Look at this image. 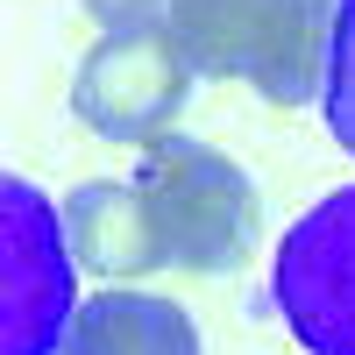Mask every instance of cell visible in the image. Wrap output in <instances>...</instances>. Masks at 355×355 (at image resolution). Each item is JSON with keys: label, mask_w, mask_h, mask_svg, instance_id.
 I'll return each mask as SVG.
<instances>
[{"label": "cell", "mask_w": 355, "mask_h": 355, "mask_svg": "<svg viewBox=\"0 0 355 355\" xmlns=\"http://www.w3.org/2000/svg\"><path fill=\"white\" fill-rule=\"evenodd\" d=\"M64 234L78 249V270H93L107 284H135L164 270L150 206H142L135 178H85L64 192Z\"/></svg>", "instance_id": "obj_6"}, {"label": "cell", "mask_w": 355, "mask_h": 355, "mask_svg": "<svg viewBox=\"0 0 355 355\" xmlns=\"http://www.w3.org/2000/svg\"><path fill=\"white\" fill-rule=\"evenodd\" d=\"M135 192L150 206L164 270L178 277H227L263 242V199L249 171L199 135H157L135 164Z\"/></svg>", "instance_id": "obj_2"}, {"label": "cell", "mask_w": 355, "mask_h": 355, "mask_svg": "<svg viewBox=\"0 0 355 355\" xmlns=\"http://www.w3.org/2000/svg\"><path fill=\"white\" fill-rule=\"evenodd\" d=\"M57 355H199V327L185 306L157 299V291L107 284L78 306Z\"/></svg>", "instance_id": "obj_7"}, {"label": "cell", "mask_w": 355, "mask_h": 355, "mask_svg": "<svg viewBox=\"0 0 355 355\" xmlns=\"http://www.w3.org/2000/svg\"><path fill=\"white\" fill-rule=\"evenodd\" d=\"M341 0H171V36L199 78H242L270 107L327 100Z\"/></svg>", "instance_id": "obj_1"}, {"label": "cell", "mask_w": 355, "mask_h": 355, "mask_svg": "<svg viewBox=\"0 0 355 355\" xmlns=\"http://www.w3.org/2000/svg\"><path fill=\"white\" fill-rule=\"evenodd\" d=\"M85 15L107 28H142V21H164L171 0H85Z\"/></svg>", "instance_id": "obj_9"}, {"label": "cell", "mask_w": 355, "mask_h": 355, "mask_svg": "<svg viewBox=\"0 0 355 355\" xmlns=\"http://www.w3.org/2000/svg\"><path fill=\"white\" fill-rule=\"evenodd\" d=\"M78 306L64 206H50L28 178H0V355H57Z\"/></svg>", "instance_id": "obj_3"}, {"label": "cell", "mask_w": 355, "mask_h": 355, "mask_svg": "<svg viewBox=\"0 0 355 355\" xmlns=\"http://www.w3.org/2000/svg\"><path fill=\"white\" fill-rule=\"evenodd\" d=\"M192 85H199V64L185 57V43L171 36V21L107 28V36L78 57V71H71V114L100 142L150 150L157 135L178 128Z\"/></svg>", "instance_id": "obj_4"}, {"label": "cell", "mask_w": 355, "mask_h": 355, "mask_svg": "<svg viewBox=\"0 0 355 355\" xmlns=\"http://www.w3.org/2000/svg\"><path fill=\"white\" fill-rule=\"evenodd\" d=\"M270 299L306 355H355V185L327 192L284 227Z\"/></svg>", "instance_id": "obj_5"}, {"label": "cell", "mask_w": 355, "mask_h": 355, "mask_svg": "<svg viewBox=\"0 0 355 355\" xmlns=\"http://www.w3.org/2000/svg\"><path fill=\"white\" fill-rule=\"evenodd\" d=\"M327 128L334 142L355 157V0H341V15H334V71H327Z\"/></svg>", "instance_id": "obj_8"}]
</instances>
